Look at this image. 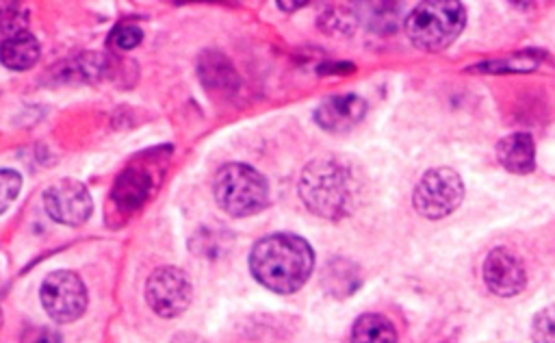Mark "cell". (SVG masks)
I'll use <instances>...</instances> for the list:
<instances>
[{
	"label": "cell",
	"mask_w": 555,
	"mask_h": 343,
	"mask_svg": "<svg viewBox=\"0 0 555 343\" xmlns=\"http://www.w3.org/2000/svg\"><path fill=\"white\" fill-rule=\"evenodd\" d=\"M314 267V252L306 239L288 232H275L249 252L254 278L275 293H293L304 287Z\"/></svg>",
	"instance_id": "obj_1"
},
{
	"label": "cell",
	"mask_w": 555,
	"mask_h": 343,
	"mask_svg": "<svg viewBox=\"0 0 555 343\" xmlns=\"http://www.w3.org/2000/svg\"><path fill=\"white\" fill-rule=\"evenodd\" d=\"M299 195L314 215L340 219L358 202V180L338 158H317L301 174Z\"/></svg>",
	"instance_id": "obj_2"
},
{
	"label": "cell",
	"mask_w": 555,
	"mask_h": 343,
	"mask_svg": "<svg viewBox=\"0 0 555 343\" xmlns=\"http://www.w3.org/2000/svg\"><path fill=\"white\" fill-rule=\"evenodd\" d=\"M466 24L462 2H421L405 17L408 39L423 50H442L457 39Z\"/></svg>",
	"instance_id": "obj_3"
},
{
	"label": "cell",
	"mask_w": 555,
	"mask_h": 343,
	"mask_svg": "<svg viewBox=\"0 0 555 343\" xmlns=\"http://www.w3.org/2000/svg\"><path fill=\"white\" fill-rule=\"evenodd\" d=\"M212 193L217 204L232 217L260 213L269 202V185L260 172L245 163H230L217 172Z\"/></svg>",
	"instance_id": "obj_4"
},
{
	"label": "cell",
	"mask_w": 555,
	"mask_h": 343,
	"mask_svg": "<svg viewBox=\"0 0 555 343\" xmlns=\"http://www.w3.org/2000/svg\"><path fill=\"white\" fill-rule=\"evenodd\" d=\"M464 198V182L457 172L449 167H436L423 174L414 187V208L429 219H440L453 213Z\"/></svg>",
	"instance_id": "obj_5"
},
{
	"label": "cell",
	"mask_w": 555,
	"mask_h": 343,
	"mask_svg": "<svg viewBox=\"0 0 555 343\" xmlns=\"http://www.w3.org/2000/svg\"><path fill=\"white\" fill-rule=\"evenodd\" d=\"M41 304L54 321L69 323L85 313L87 289L74 271H52L41 284Z\"/></svg>",
	"instance_id": "obj_6"
},
{
	"label": "cell",
	"mask_w": 555,
	"mask_h": 343,
	"mask_svg": "<svg viewBox=\"0 0 555 343\" xmlns=\"http://www.w3.org/2000/svg\"><path fill=\"white\" fill-rule=\"evenodd\" d=\"M145 300L156 315L176 317L191 302V282L178 267H158L147 278Z\"/></svg>",
	"instance_id": "obj_7"
},
{
	"label": "cell",
	"mask_w": 555,
	"mask_h": 343,
	"mask_svg": "<svg viewBox=\"0 0 555 343\" xmlns=\"http://www.w3.org/2000/svg\"><path fill=\"white\" fill-rule=\"evenodd\" d=\"M43 206L54 221L78 226L91 215V195L82 182L63 178L46 189Z\"/></svg>",
	"instance_id": "obj_8"
},
{
	"label": "cell",
	"mask_w": 555,
	"mask_h": 343,
	"mask_svg": "<svg viewBox=\"0 0 555 343\" xmlns=\"http://www.w3.org/2000/svg\"><path fill=\"white\" fill-rule=\"evenodd\" d=\"M483 280L494 295L512 297L525 289L527 276L520 258L514 252L494 247L483 261Z\"/></svg>",
	"instance_id": "obj_9"
},
{
	"label": "cell",
	"mask_w": 555,
	"mask_h": 343,
	"mask_svg": "<svg viewBox=\"0 0 555 343\" xmlns=\"http://www.w3.org/2000/svg\"><path fill=\"white\" fill-rule=\"evenodd\" d=\"M366 113V102L360 96L345 93V96H332L325 98L317 111L314 122L330 132H345L353 128Z\"/></svg>",
	"instance_id": "obj_10"
},
{
	"label": "cell",
	"mask_w": 555,
	"mask_h": 343,
	"mask_svg": "<svg viewBox=\"0 0 555 343\" xmlns=\"http://www.w3.org/2000/svg\"><path fill=\"white\" fill-rule=\"evenodd\" d=\"M499 163L512 174H529L535 167L533 139L527 132L507 135L496 143Z\"/></svg>",
	"instance_id": "obj_11"
},
{
	"label": "cell",
	"mask_w": 555,
	"mask_h": 343,
	"mask_svg": "<svg viewBox=\"0 0 555 343\" xmlns=\"http://www.w3.org/2000/svg\"><path fill=\"white\" fill-rule=\"evenodd\" d=\"M150 187H152V180H150V176L143 169L128 167L115 180L113 200L126 213L137 211L147 200Z\"/></svg>",
	"instance_id": "obj_12"
},
{
	"label": "cell",
	"mask_w": 555,
	"mask_h": 343,
	"mask_svg": "<svg viewBox=\"0 0 555 343\" xmlns=\"http://www.w3.org/2000/svg\"><path fill=\"white\" fill-rule=\"evenodd\" d=\"M37 59H39V41L28 30L7 37L0 46V61L9 69L24 72L28 67H33L37 63Z\"/></svg>",
	"instance_id": "obj_13"
},
{
	"label": "cell",
	"mask_w": 555,
	"mask_h": 343,
	"mask_svg": "<svg viewBox=\"0 0 555 343\" xmlns=\"http://www.w3.org/2000/svg\"><path fill=\"white\" fill-rule=\"evenodd\" d=\"M351 343H397V330L384 315H360L351 328Z\"/></svg>",
	"instance_id": "obj_14"
},
{
	"label": "cell",
	"mask_w": 555,
	"mask_h": 343,
	"mask_svg": "<svg viewBox=\"0 0 555 343\" xmlns=\"http://www.w3.org/2000/svg\"><path fill=\"white\" fill-rule=\"evenodd\" d=\"M199 74L204 85L215 91H234L238 87L236 72L232 65L217 52H206L199 61Z\"/></svg>",
	"instance_id": "obj_15"
},
{
	"label": "cell",
	"mask_w": 555,
	"mask_h": 343,
	"mask_svg": "<svg viewBox=\"0 0 555 343\" xmlns=\"http://www.w3.org/2000/svg\"><path fill=\"white\" fill-rule=\"evenodd\" d=\"M323 282H325V287L332 295L343 297V295H349L358 289L360 278H358V269H356L353 263L338 258L332 265H327Z\"/></svg>",
	"instance_id": "obj_16"
},
{
	"label": "cell",
	"mask_w": 555,
	"mask_h": 343,
	"mask_svg": "<svg viewBox=\"0 0 555 343\" xmlns=\"http://www.w3.org/2000/svg\"><path fill=\"white\" fill-rule=\"evenodd\" d=\"M28 26V9L20 2H0V33L4 37H13L24 33Z\"/></svg>",
	"instance_id": "obj_17"
},
{
	"label": "cell",
	"mask_w": 555,
	"mask_h": 343,
	"mask_svg": "<svg viewBox=\"0 0 555 343\" xmlns=\"http://www.w3.org/2000/svg\"><path fill=\"white\" fill-rule=\"evenodd\" d=\"M531 336L535 343H555V306H546L533 317Z\"/></svg>",
	"instance_id": "obj_18"
},
{
	"label": "cell",
	"mask_w": 555,
	"mask_h": 343,
	"mask_svg": "<svg viewBox=\"0 0 555 343\" xmlns=\"http://www.w3.org/2000/svg\"><path fill=\"white\" fill-rule=\"evenodd\" d=\"M141 39H143V33L134 24H119L108 35V43L117 50H132L141 43Z\"/></svg>",
	"instance_id": "obj_19"
},
{
	"label": "cell",
	"mask_w": 555,
	"mask_h": 343,
	"mask_svg": "<svg viewBox=\"0 0 555 343\" xmlns=\"http://www.w3.org/2000/svg\"><path fill=\"white\" fill-rule=\"evenodd\" d=\"M22 187V176L15 169H0V215L9 208Z\"/></svg>",
	"instance_id": "obj_20"
},
{
	"label": "cell",
	"mask_w": 555,
	"mask_h": 343,
	"mask_svg": "<svg viewBox=\"0 0 555 343\" xmlns=\"http://www.w3.org/2000/svg\"><path fill=\"white\" fill-rule=\"evenodd\" d=\"M20 343H63V336L54 328L30 326L22 332Z\"/></svg>",
	"instance_id": "obj_21"
},
{
	"label": "cell",
	"mask_w": 555,
	"mask_h": 343,
	"mask_svg": "<svg viewBox=\"0 0 555 343\" xmlns=\"http://www.w3.org/2000/svg\"><path fill=\"white\" fill-rule=\"evenodd\" d=\"M280 9H286V11H293V9H301L304 2H278Z\"/></svg>",
	"instance_id": "obj_22"
},
{
	"label": "cell",
	"mask_w": 555,
	"mask_h": 343,
	"mask_svg": "<svg viewBox=\"0 0 555 343\" xmlns=\"http://www.w3.org/2000/svg\"><path fill=\"white\" fill-rule=\"evenodd\" d=\"M0 326H2V310H0Z\"/></svg>",
	"instance_id": "obj_23"
}]
</instances>
